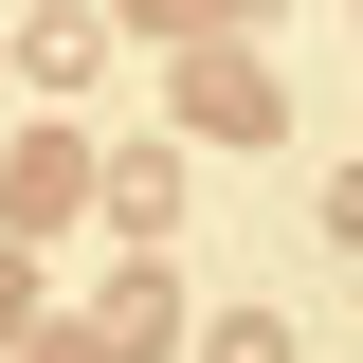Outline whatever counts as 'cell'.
Returning a JSON list of instances; mask_svg holds the SVG:
<instances>
[{
  "instance_id": "obj_8",
  "label": "cell",
  "mask_w": 363,
  "mask_h": 363,
  "mask_svg": "<svg viewBox=\"0 0 363 363\" xmlns=\"http://www.w3.org/2000/svg\"><path fill=\"white\" fill-rule=\"evenodd\" d=\"M327 236H345V255H363V164H345V182H327Z\"/></svg>"
},
{
  "instance_id": "obj_2",
  "label": "cell",
  "mask_w": 363,
  "mask_h": 363,
  "mask_svg": "<svg viewBox=\"0 0 363 363\" xmlns=\"http://www.w3.org/2000/svg\"><path fill=\"white\" fill-rule=\"evenodd\" d=\"M91 182H109V164H91L73 128H37V145H18V182H0V236H73V200H91Z\"/></svg>"
},
{
  "instance_id": "obj_4",
  "label": "cell",
  "mask_w": 363,
  "mask_h": 363,
  "mask_svg": "<svg viewBox=\"0 0 363 363\" xmlns=\"http://www.w3.org/2000/svg\"><path fill=\"white\" fill-rule=\"evenodd\" d=\"M18 73H37V91H91V73H109V18H91V0H55L37 37H18Z\"/></svg>"
},
{
  "instance_id": "obj_3",
  "label": "cell",
  "mask_w": 363,
  "mask_h": 363,
  "mask_svg": "<svg viewBox=\"0 0 363 363\" xmlns=\"http://www.w3.org/2000/svg\"><path fill=\"white\" fill-rule=\"evenodd\" d=\"M91 200H109V236L145 255V236L182 218V164H164V145H109V182H91Z\"/></svg>"
},
{
  "instance_id": "obj_5",
  "label": "cell",
  "mask_w": 363,
  "mask_h": 363,
  "mask_svg": "<svg viewBox=\"0 0 363 363\" xmlns=\"http://www.w3.org/2000/svg\"><path fill=\"white\" fill-rule=\"evenodd\" d=\"M200 363H291V327H272V309H218V327H200Z\"/></svg>"
},
{
  "instance_id": "obj_6",
  "label": "cell",
  "mask_w": 363,
  "mask_h": 363,
  "mask_svg": "<svg viewBox=\"0 0 363 363\" xmlns=\"http://www.w3.org/2000/svg\"><path fill=\"white\" fill-rule=\"evenodd\" d=\"M128 18H164V37H182V55H200V37H218V0H128Z\"/></svg>"
},
{
  "instance_id": "obj_9",
  "label": "cell",
  "mask_w": 363,
  "mask_h": 363,
  "mask_svg": "<svg viewBox=\"0 0 363 363\" xmlns=\"http://www.w3.org/2000/svg\"><path fill=\"white\" fill-rule=\"evenodd\" d=\"M0 73H18V55H0Z\"/></svg>"
},
{
  "instance_id": "obj_1",
  "label": "cell",
  "mask_w": 363,
  "mask_h": 363,
  "mask_svg": "<svg viewBox=\"0 0 363 363\" xmlns=\"http://www.w3.org/2000/svg\"><path fill=\"white\" fill-rule=\"evenodd\" d=\"M182 128H200V145H272V128H291L272 55L255 37H200V55H182Z\"/></svg>"
},
{
  "instance_id": "obj_7",
  "label": "cell",
  "mask_w": 363,
  "mask_h": 363,
  "mask_svg": "<svg viewBox=\"0 0 363 363\" xmlns=\"http://www.w3.org/2000/svg\"><path fill=\"white\" fill-rule=\"evenodd\" d=\"M37 363H128V345H109V327H37Z\"/></svg>"
}]
</instances>
